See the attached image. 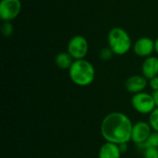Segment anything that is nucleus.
Listing matches in <instances>:
<instances>
[{
  "mask_svg": "<svg viewBox=\"0 0 158 158\" xmlns=\"http://www.w3.org/2000/svg\"><path fill=\"white\" fill-rule=\"evenodd\" d=\"M22 4L20 0H1L0 19L3 21H12L20 14Z\"/></svg>",
  "mask_w": 158,
  "mask_h": 158,
  "instance_id": "6",
  "label": "nucleus"
},
{
  "mask_svg": "<svg viewBox=\"0 0 158 158\" xmlns=\"http://www.w3.org/2000/svg\"><path fill=\"white\" fill-rule=\"evenodd\" d=\"M74 59L68 52H60L56 56L55 63L56 67L60 69H69Z\"/></svg>",
  "mask_w": 158,
  "mask_h": 158,
  "instance_id": "12",
  "label": "nucleus"
},
{
  "mask_svg": "<svg viewBox=\"0 0 158 158\" xmlns=\"http://www.w3.org/2000/svg\"><path fill=\"white\" fill-rule=\"evenodd\" d=\"M155 52L158 55V37L155 40Z\"/></svg>",
  "mask_w": 158,
  "mask_h": 158,
  "instance_id": "21",
  "label": "nucleus"
},
{
  "mask_svg": "<svg viewBox=\"0 0 158 158\" xmlns=\"http://www.w3.org/2000/svg\"><path fill=\"white\" fill-rule=\"evenodd\" d=\"M148 122L154 131L158 132V107H156L155 110L149 115Z\"/></svg>",
  "mask_w": 158,
  "mask_h": 158,
  "instance_id": "14",
  "label": "nucleus"
},
{
  "mask_svg": "<svg viewBox=\"0 0 158 158\" xmlns=\"http://www.w3.org/2000/svg\"><path fill=\"white\" fill-rule=\"evenodd\" d=\"M131 103L132 108L143 115H150L156 107L152 94H148L146 92H141L133 94Z\"/></svg>",
  "mask_w": 158,
  "mask_h": 158,
  "instance_id": "4",
  "label": "nucleus"
},
{
  "mask_svg": "<svg viewBox=\"0 0 158 158\" xmlns=\"http://www.w3.org/2000/svg\"><path fill=\"white\" fill-rule=\"evenodd\" d=\"M142 151H143V158H158V148L149 147Z\"/></svg>",
  "mask_w": 158,
  "mask_h": 158,
  "instance_id": "17",
  "label": "nucleus"
},
{
  "mask_svg": "<svg viewBox=\"0 0 158 158\" xmlns=\"http://www.w3.org/2000/svg\"><path fill=\"white\" fill-rule=\"evenodd\" d=\"M67 52L74 60L84 59L89 52V43L82 35L73 36L68 43Z\"/></svg>",
  "mask_w": 158,
  "mask_h": 158,
  "instance_id": "5",
  "label": "nucleus"
},
{
  "mask_svg": "<svg viewBox=\"0 0 158 158\" xmlns=\"http://www.w3.org/2000/svg\"><path fill=\"white\" fill-rule=\"evenodd\" d=\"M107 44L117 56L126 55L133 45L129 32L121 27H114L108 31Z\"/></svg>",
  "mask_w": 158,
  "mask_h": 158,
  "instance_id": "3",
  "label": "nucleus"
},
{
  "mask_svg": "<svg viewBox=\"0 0 158 158\" xmlns=\"http://www.w3.org/2000/svg\"><path fill=\"white\" fill-rule=\"evenodd\" d=\"M153 130L146 121H138L133 124L132 131H131V142L135 144L140 145L145 143V141L149 138Z\"/></svg>",
  "mask_w": 158,
  "mask_h": 158,
  "instance_id": "7",
  "label": "nucleus"
},
{
  "mask_svg": "<svg viewBox=\"0 0 158 158\" xmlns=\"http://www.w3.org/2000/svg\"><path fill=\"white\" fill-rule=\"evenodd\" d=\"M139 149L143 150L145 148H149V147H156L158 148V132L156 131H152V133L150 134L149 138L145 141V143H143V144L137 145Z\"/></svg>",
  "mask_w": 158,
  "mask_h": 158,
  "instance_id": "13",
  "label": "nucleus"
},
{
  "mask_svg": "<svg viewBox=\"0 0 158 158\" xmlns=\"http://www.w3.org/2000/svg\"><path fill=\"white\" fill-rule=\"evenodd\" d=\"M142 75L147 80L158 76V57L155 56L144 58L142 64Z\"/></svg>",
  "mask_w": 158,
  "mask_h": 158,
  "instance_id": "10",
  "label": "nucleus"
},
{
  "mask_svg": "<svg viewBox=\"0 0 158 158\" xmlns=\"http://www.w3.org/2000/svg\"><path fill=\"white\" fill-rule=\"evenodd\" d=\"M132 49L136 56L146 58L155 52V41L146 36L141 37L134 42Z\"/></svg>",
  "mask_w": 158,
  "mask_h": 158,
  "instance_id": "8",
  "label": "nucleus"
},
{
  "mask_svg": "<svg viewBox=\"0 0 158 158\" xmlns=\"http://www.w3.org/2000/svg\"><path fill=\"white\" fill-rule=\"evenodd\" d=\"M113 56L114 53L108 46L102 48L99 52V57L102 61H109L113 57Z\"/></svg>",
  "mask_w": 158,
  "mask_h": 158,
  "instance_id": "16",
  "label": "nucleus"
},
{
  "mask_svg": "<svg viewBox=\"0 0 158 158\" xmlns=\"http://www.w3.org/2000/svg\"><path fill=\"white\" fill-rule=\"evenodd\" d=\"M148 84L150 86V88L153 91H157L158 90V76L154 77L150 80H148Z\"/></svg>",
  "mask_w": 158,
  "mask_h": 158,
  "instance_id": "18",
  "label": "nucleus"
},
{
  "mask_svg": "<svg viewBox=\"0 0 158 158\" xmlns=\"http://www.w3.org/2000/svg\"><path fill=\"white\" fill-rule=\"evenodd\" d=\"M147 85L148 80L143 75H132L129 77L125 81L126 90L132 94L144 92Z\"/></svg>",
  "mask_w": 158,
  "mask_h": 158,
  "instance_id": "9",
  "label": "nucleus"
},
{
  "mask_svg": "<svg viewBox=\"0 0 158 158\" xmlns=\"http://www.w3.org/2000/svg\"><path fill=\"white\" fill-rule=\"evenodd\" d=\"M122 153L119 146L116 143L106 142L101 145L98 153V158H120Z\"/></svg>",
  "mask_w": 158,
  "mask_h": 158,
  "instance_id": "11",
  "label": "nucleus"
},
{
  "mask_svg": "<svg viewBox=\"0 0 158 158\" xmlns=\"http://www.w3.org/2000/svg\"><path fill=\"white\" fill-rule=\"evenodd\" d=\"M118 146H119V149H120V152L122 153V155L128 151V143H121Z\"/></svg>",
  "mask_w": 158,
  "mask_h": 158,
  "instance_id": "19",
  "label": "nucleus"
},
{
  "mask_svg": "<svg viewBox=\"0 0 158 158\" xmlns=\"http://www.w3.org/2000/svg\"><path fill=\"white\" fill-rule=\"evenodd\" d=\"M152 95H153L154 101H155V103H156V106L158 107V90L157 91H153Z\"/></svg>",
  "mask_w": 158,
  "mask_h": 158,
  "instance_id": "20",
  "label": "nucleus"
},
{
  "mask_svg": "<svg viewBox=\"0 0 158 158\" xmlns=\"http://www.w3.org/2000/svg\"><path fill=\"white\" fill-rule=\"evenodd\" d=\"M14 31V26L11 21H3L1 25V32L4 37H10Z\"/></svg>",
  "mask_w": 158,
  "mask_h": 158,
  "instance_id": "15",
  "label": "nucleus"
},
{
  "mask_svg": "<svg viewBox=\"0 0 158 158\" xmlns=\"http://www.w3.org/2000/svg\"><path fill=\"white\" fill-rule=\"evenodd\" d=\"M94 66L87 59L74 60L69 69L70 81L77 86L86 87L92 84L95 79Z\"/></svg>",
  "mask_w": 158,
  "mask_h": 158,
  "instance_id": "2",
  "label": "nucleus"
},
{
  "mask_svg": "<svg viewBox=\"0 0 158 158\" xmlns=\"http://www.w3.org/2000/svg\"><path fill=\"white\" fill-rule=\"evenodd\" d=\"M132 127L133 123L126 114L115 111L103 118L100 132L106 142L119 145L131 142Z\"/></svg>",
  "mask_w": 158,
  "mask_h": 158,
  "instance_id": "1",
  "label": "nucleus"
}]
</instances>
